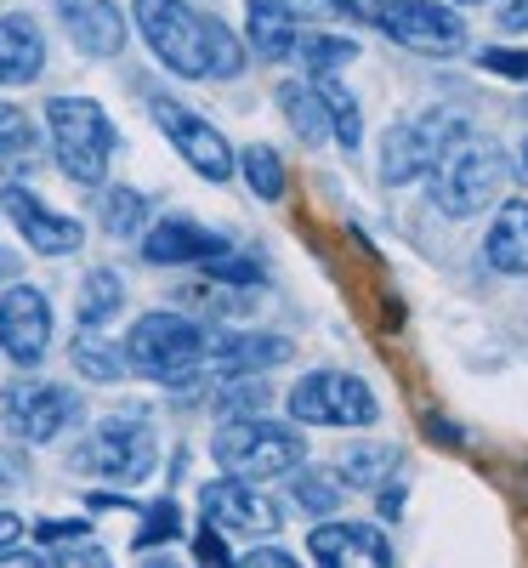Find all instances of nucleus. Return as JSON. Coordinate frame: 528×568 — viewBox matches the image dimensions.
<instances>
[{
  "instance_id": "obj_1",
  "label": "nucleus",
  "mask_w": 528,
  "mask_h": 568,
  "mask_svg": "<svg viewBox=\"0 0 528 568\" xmlns=\"http://www.w3.org/2000/svg\"><path fill=\"white\" fill-rule=\"evenodd\" d=\"M136 29L149 40V52L182 74V80H233L245 74V40H238L222 18H205L187 0H131Z\"/></svg>"
},
{
  "instance_id": "obj_2",
  "label": "nucleus",
  "mask_w": 528,
  "mask_h": 568,
  "mask_svg": "<svg viewBox=\"0 0 528 568\" xmlns=\"http://www.w3.org/2000/svg\"><path fill=\"white\" fill-rule=\"evenodd\" d=\"M211 455H216V466H227V478L262 484V478L296 471L307 460V438H302V426H284L267 415H233L227 426H216Z\"/></svg>"
},
{
  "instance_id": "obj_3",
  "label": "nucleus",
  "mask_w": 528,
  "mask_h": 568,
  "mask_svg": "<svg viewBox=\"0 0 528 568\" xmlns=\"http://www.w3.org/2000/svg\"><path fill=\"white\" fill-rule=\"evenodd\" d=\"M211 329L187 313H142L125 336V369L149 375L160 387H182L194 369H205Z\"/></svg>"
},
{
  "instance_id": "obj_4",
  "label": "nucleus",
  "mask_w": 528,
  "mask_h": 568,
  "mask_svg": "<svg viewBox=\"0 0 528 568\" xmlns=\"http://www.w3.org/2000/svg\"><path fill=\"white\" fill-rule=\"evenodd\" d=\"M45 131H52V149L63 176H74L80 187H103L109 160L120 149L114 120L91 103V98H52L45 103Z\"/></svg>"
},
{
  "instance_id": "obj_5",
  "label": "nucleus",
  "mask_w": 528,
  "mask_h": 568,
  "mask_svg": "<svg viewBox=\"0 0 528 568\" xmlns=\"http://www.w3.org/2000/svg\"><path fill=\"white\" fill-rule=\"evenodd\" d=\"M506 176H511V165L489 136H460L455 149L431 165V200H438L444 216H477V211L500 205Z\"/></svg>"
},
{
  "instance_id": "obj_6",
  "label": "nucleus",
  "mask_w": 528,
  "mask_h": 568,
  "mask_svg": "<svg viewBox=\"0 0 528 568\" xmlns=\"http://www.w3.org/2000/svg\"><path fill=\"white\" fill-rule=\"evenodd\" d=\"M460 136H471V114H460V109H426V114L393 125L387 142H380V182L404 187L415 176H431V165H438Z\"/></svg>"
},
{
  "instance_id": "obj_7",
  "label": "nucleus",
  "mask_w": 528,
  "mask_h": 568,
  "mask_svg": "<svg viewBox=\"0 0 528 568\" xmlns=\"http://www.w3.org/2000/svg\"><path fill=\"white\" fill-rule=\"evenodd\" d=\"M160 460V438L142 415H109L98 433L85 438V449L74 455V471H91V478H114V484H136L149 478Z\"/></svg>"
},
{
  "instance_id": "obj_8",
  "label": "nucleus",
  "mask_w": 528,
  "mask_h": 568,
  "mask_svg": "<svg viewBox=\"0 0 528 568\" xmlns=\"http://www.w3.org/2000/svg\"><path fill=\"white\" fill-rule=\"evenodd\" d=\"M375 415L380 404L369 382L347 369H313L291 387V420H307V426H375Z\"/></svg>"
},
{
  "instance_id": "obj_9",
  "label": "nucleus",
  "mask_w": 528,
  "mask_h": 568,
  "mask_svg": "<svg viewBox=\"0 0 528 568\" xmlns=\"http://www.w3.org/2000/svg\"><path fill=\"white\" fill-rule=\"evenodd\" d=\"M364 18L387 40L409 45V52H426V58H449L466 45L460 12L438 7V0H375V7H364Z\"/></svg>"
},
{
  "instance_id": "obj_10",
  "label": "nucleus",
  "mask_w": 528,
  "mask_h": 568,
  "mask_svg": "<svg viewBox=\"0 0 528 568\" xmlns=\"http://www.w3.org/2000/svg\"><path fill=\"white\" fill-rule=\"evenodd\" d=\"M0 420L23 444H52L80 420V393L58 382H12L0 393Z\"/></svg>"
},
{
  "instance_id": "obj_11",
  "label": "nucleus",
  "mask_w": 528,
  "mask_h": 568,
  "mask_svg": "<svg viewBox=\"0 0 528 568\" xmlns=\"http://www.w3.org/2000/svg\"><path fill=\"white\" fill-rule=\"evenodd\" d=\"M149 114H154V125L171 136V149L194 165L205 182H227V176H233V149H227V136H222L205 114L182 109L176 98H149Z\"/></svg>"
},
{
  "instance_id": "obj_12",
  "label": "nucleus",
  "mask_w": 528,
  "mask_h": 568,
  "mask_svg": "<svg viewBox=\"0 0 528 568\" xmlns=\"http://www.w3.org/2000/svg\"><path fill=\"white\" fill-rule=\"evenodd\" d=\"M45 347H52V302H45L34 284L12 278L7 291H0V353L23 369H34L45 358Z\"/></svg>"
},
{
  "instance_id": "obj_13",
  "label": "nucleus",
  "mask_w": 528,
  "mask_h": 568,
  "mask_svg": "<svg viewBox=\"0 0 528 568\" xmlns=\"http://www.w3.org/2000/svg\"><path fill=\"white\" fill-rule=\"evenodd\" d=\"M0 211H7V222L29 240V251H34V256H74V251L85 245V227H80L74 216L52 211L40 194H29L23 182L0 187Z\"/></svg>"
},
{
  "instance_id": "obj_14",
  "label": "nucleus",
  "mask_w": 528,
  "mask_h": 568,
  "mask_svg": "<svg viewBox=\"0 0 528 568\" xmlns=\"http://www.w3.org/2000/svg\"><path fill=\"white\" fill-rule=\"evenodd\" d=\"M200 506H205V524L211 529H227V535H251V540H273L278 524H284V511L256 495L251 484H238V478H216L200 489Z\"/></svg>"
},
{
  "instance_id": "obj_15",
  "label": "nucleus",
  "mask_w": 528,
  "mask_h": 568,
  "mask_svg": "<svg viewBox=\"0 0 528 568\" xmlns=\"http://www.w3.org/2000/svg\"><path fill=\"white\" fill-rule=\"evenodd\" d=\"M318 568H393V546L369 524H318L307 540Z\"/></svg>"
},
{
  "instance_id": "obj_16",
  "label": "nucleus",
  "mask_w": 528,
  "mask_h": 568,
  "mask_svg": "<svg viewBox=\"0 0 528 568\" xmlns=\"http://www.w3.org/2000/svg\"><path fill=\"white\" fill-rule=\"evenodd\" d=\"M58 18L85 58H120L125 52V12L114 0H58Z\"/></svg>"
},
{
  "instance_id": "obj_17",
  "label": "nucleus",
  "mask_w": 528,
  "mask_h": 568,
  "mask_svg": "<svg viewBox=\"0 0 528 568\" xmlns=\"http://www.w3.org/2000/svg\"><path fill=\"white\" fill-rule=\"evenodd\" d=\"M142 233H149V240H142V256L160 262V267L211 262V256H222V251H227L222 233H211V227H205V222H194V216H165V222L142 227Z\"/></svg>"
},
{
  "instance_id": "obj_18",
  "label": "nucleus",
  "mask_w": 528,
  "mask_h": 568,
  "mask_svg": "<svg viewBox=\"0 0 528 568\" xmlns=\"http://www.w3.org/2000/svg\"><path fill=\"white\" fill-rule=\"evenodd\" d=\"M284 358H291V342L267 336V329H227V336H211V347H205V364L222 382H233V375H262Z\"/></svg>"
},
{
  "instance_id": "obj_19",
  "label": "nucleus",
  "mask_w": 528,
  "mask_h": 568,
  "mask_svg": "<svg viewBox=\"0 0 528 568\" xmlns=\"http://www.w3.org/2000/svg\"><path fill=\"white\" fill-rule=\"evenodd\" d=\"M45 69V34L34 18H0V85H29Z\"/></svg>"
},
{
  "instance_id": "obj_20",
  "label": "nucleus",
  "mask_w": 528,
  "mask_h": 568,
  "mask_svg": "<svg viewBox=\"0 0 528 568\" xmlns=\"http://www.w3.org/2000/svg\"><path fill=\"white\" fill-rule=\"evenodd\" d=\"M484 262L495 273H511V278L528 273V200H500L495 227L484 240Z\"/></svg>"
},
{
  "instance_id": "obj_21",
  "label": "nucleus",
  "mask_w": 528,
  "mask_h": 568,
  "mask_svg": "<svg viewBox=\"0 0 528 568\" xmlns=\"http://www.w3.org/2000/svg\"><path fill=\"white\" fill-rule=\"evenodd\" d=\"M245 29H251V52L256 58H267V63H284L296 52V34H302V23L278 7V0H251L245 7Z\"/></svg>"
},
{
  "instance_id": "obj_22",
  "label": "nucleus",
  "mask_w": 528,
  "mask_h": 568,
  "mask_svg": "<svg viewBox=\"0 0 528 568\" xmlns=\"http://www.w3.org/2000/svg\"><path fill=\"white\" fill-rule=\"evenodd\" d=\"M278 114L291 120V131L307 142V149L329 142V120H324V103H318V91H313V85L284 80V85H278Z\"/></svg>"
},
{
  "instance_id": "obj_23",
  "label": "nucleus",
  "mask_w": 528,
  "mask_h": 568,
  "mask_svg": "<svg viewBox=\"0 0 528 568\" xmlns=\"http://www.w3.org/2000/svg\"><path fill=\"white\" fill-rule=\"evenodd\" d=\"M120 302H125V278H120L114 267H91V273L80 278L74 318H80L85 329H98V324H109V318L120 313Z\"/></svg>"
},
{
  "instance_id": "obj_24",
  "label": "nucleus",
  "mask_w": 528,
  "mask_h": 568,
  "mask_svg": "<svg viewBox=\"0 0 528 568\" xmlns=\"http://www.w3.org/2000/svg\"><path fill=\"white\" fill-rule=\"evenodd\" d=\"M393 466H398V449L358 444V449H347L342 460H335V484H347V489H380V484L393 478Z\"/></svg>"
},
{
  "instance_id": "obj_25",
  "label": "nucleus",
  "mask_w": 528,
  "mask_h": 568,
  "mask_svg": "<svg viewBox=\"0 0 528 568\" xmlns=\"http://www.w3.org/2000/svg\"><path fill=\"white\" fill-rule=\"evenodd\" d=\"M98 222H103V233H114V240H136V233L149 227V194H136V187H103Z\"/></svg>"
},
{
  "instance_id": "obj_26",
  "label": "nucleus",
  "mask_w": 528,
  "mask_h": 568,
  "mask_svg": "<svg viewBox=\"0 0 528 568\" xmlns=\"http://www.w3.org/2000/svg\"><path fill=\"white\" fill-rule=\"evenodd\" d=\"M69 358H74V369L85 375V382H103V387L109 382H125V353L114 342H103V329H80Z\"/></svg>"
},
{
  "instance_id": "obj_27",
  "label": "nucleus",
  "mask_w": 528,
  "mask_h": 568,
  "mask_svg": "<svg viewBox=\"0 0 528 568\" xmlns=\"http://www.w3.org/2000/svg\"><path fill=\"white\" fill-rule=\"evenodd\" d=\"M313 91H318V103H324L329 136H335V142H342V149L353 154L358 142H364V114H358V98H353V91H342V85H335L329 74H324V80H318Z\"/></svg>"
},
{
  "instance_id": "obj_28",
  "label": "nucleus",
  "mask_w": 528,
  "mask_h": 568,
  "mask_svg": "<svg viewBox=\"0 0 528 568\" xmlns=\"http://www.w3.org/2000/svg\"><path fill=\"white\" fill-rule=\"evenodd\" d=\"M291 58H302V69L313 74V80H324V74H335V69H347L353 58H358V45L353 40H335V34H296V52Z\"/></svg>"
},
{
  "instance_id": "obj_29",
  "label": "nucleus",
  "mask_w": 528,
  "mask_h": 568,
  "mask_svg": "<svg viewBox=\"0 0 528 568\" xmlns=\"http://www.w3.org/2000/svg\"><path fill=\"white\" fill-rule=\"evenodd\" d=\"M233 165L245 171V182H251L256 200H284V160L267 149V142H251V149L238 154Z\"/></svg>"
},
{
  "instance_id": "obj_30",
  "label": "nucleus",
  "mask_w": 528,
  "mask_h": 568,
  "mask_svg": "<svg viewBox=\"0 0 528 568\" xmlns=\"http://www.w3.org/2000/svg\"><path fill=\"white\" fill-rule=\"evenodd\" d=\"M176 535H182V511H176V500H154L149 511H142V529H136V551L171 546Z\"/></svg>"
},
{
  "instance_id": "obj_31",
  "label": "nucleus",
  "mask_w": 528,
  "mask_h": 568,
  "mask_svg": "<svg viewBox=\"0 0 528 568\" xmlns=\"http://www.w3.org/2000/svg\"><path fill=\"white\" fill-rule=\"evenodd\" d=\"M34 120L23 114V109H12V103H0V160H23V154H34Z\"/></svg>"
},
{
  "instance_id": "obj_32",
  "label": "nucleus",
  "mask_w": 528,
  "mask_h": 568,
  "mask_svg": "<svg viewBox=\"0 0 528 568\" xmlns=\"http://www.w3.org/2000/svg\"><path fill=\"white\" fill-rule=\"evenodd\" d=\"M205 273H211V284H227V291H251V284H262V267L256 262H245V256H211L205 262Z\"/></svg>"
},
{
  "instance_id": "obj_33",
  "label": "nucleus",
  "mask_w": 528,
  "mask_h": 568,
  "mask_svg": "<svg viewBox=\"0 0 528 568\" xmlns=\"http://www.w3.org/2000/svg\"><path fill=\"white\" fill-rule=\"evenodd\" d=\"M291 500H296L302 511H335V500H342V495H335V484H329V478H318V471H307V466H302V478L291 484Z\"/></svg>"
},
{
  "instance_id": "obj_34",
  "label": "nucleus",
  "mask_w": 528,
  "mask_h": 568,
  "mask_svg": "<svg viewBox=\"0 0 528 568\" xmlns=\"http://www.w3.org/2000/svg\"><path fill=\"white\" fill-rule=\"evenodd\" d=\"M40 568H114V562H109L103 546L74 540V546H63V551H52V557H40Z\"/></svg>"
},
{
  "instance_id": "obj_35",
  "label": "nucleus",
  "mask_w": 528,
  "mask_h": 568,
  "mask_svg": "<svg viewBox=\"0 0 528 568\" xmlns=\"http://www.w3.org/2000/svg\"><path fill=\"white\" fill-rule=\"evenodd\" d=\"M477 63L489 74H506V80H528V52H511V45H484Z\"/></svg>"
},
{
  "instance_id": "obj_36",
  "label": "nucleus",
  "mask_w": 528,
  "mask_h": 568,
  "mask_svg": "<svg viewBox=\"0 0 528 568\" xmlns=\"http://www.w3.org/2000/svg\"><path fill=\"white\" fill-rule=\"evenodd\" d=\"M194 557H200V568H238V557L227 551V540H222V529H200L194 535Z\"/></svg>"
},
{
  "instance_id": "obj_37",
  "label": "nucleus",
  "mask_w": 528,
  "mask_h": 568,
  "mask_svg": "<svg viewBox=\"0 0 528 568\" xmlns=\"http://www.w3.org/2000/svg\"><path fill=\"white\" fill-rule=\"evenodd\" d=\"M291 18H353V0H278Z\"/></svg>"
},
{
  "instance_id": "obj_38",
  "label": "nucleus",
  "mask_w": 528,
  "mask_h": 568,
  "mask_svg": "<svg viewBox=\"0 0 528 568\" xmlns=\"http://www.w3.org/2000/svg\"><path fill=\"white\" fill-rule=\"evenodd\" d=\"M91 535V524H85V517H74V524H58V517H52V524H34V540L40 546H74V540H85Z\"/></svg>"
},
{
  "instance_id": "obj_39",
  "label": "nucleus",
  "mask_w": 528,
  "mask_h": 568,
  "mask_svg": "<svg viewBox=\"0 0 528 568\" xmlns=\"http://www.w3.org/2000/svg\"><path fill=\"white\" fill-rule=\"evenodd\" d=\"M245 568H302V557H291L284 546H256V551L245 557Z\"/></svg>"
},
{
  "instance_id": "obj_40",
  "label": "nucleus",
  "mask_w": 528,
  "mask_h": 568,
  "mask_svg": "<svg viewBox=\"0 0 528 568\" xmlns=\"http://www.w3.org/2000/svg\"><path fill=\"white\" fill-rule=\"evenodd\" d=\"M500 29H506V34H528V0H506Z\"/></svg>"
},
{
  "instance_id": "obj_41",
  "label": "nucleus",
  "mask_w": 528,
  "mask_h": 568,
  "mask_svg": "<svg viewBox=\"0 0 528 568\" xmlns=\"http://www.w3.org/2000/svg\"><path fill=\"white\" fill-rule=\"evenodd\" d=\"M23 540V517L18 511H0V551H12Z\"/></svg>"
},
{
  "instance_id": "obj_42",
  "label": "nucleus",
  "mask_w": 528,
  "mask_h": 568,
  "mask_svg": "<svg viewBox=\"0 0 528 568\" xmlns=\"http://www.w3.org/2000/svg\"><path fill=\"white\" fill-rule=\"evenodd\" d=\"M0 568H40V557H29V551H0Z\"/></svg>"
},
{
  "instance_id": "obj_43",
  "label": "nucleus",
  "mask_w": 528,
  "mask_h": 568,
  "mask_svg": "<svg viewBox=\"0 0 528 568\" xmlns=\"http://www.w3.org/2000/svg\"><path fill=\"white\" fill-rule=\"evenodd\" d=\"M398 506H404V489H387V495H380V517H398Z\"/></svg>"
},
{
  "instance_id": "obj_44",
  "label": "nucleus",
  "mask_w": 528,
  "mask_h": 568,
  "mask_svg": "<svg viewBox=\"0 0 528 568\" xmlns=\"http://www.w3.org/2000/svg\"><path fill=\"white\" fill-rule=\"evenodd\" d=\"M12 273H18V262H12L7 251H0V291H7V284H12Z\"/></svg>"
},
{
  "instance_id": "obj_45",
  "label": "nucleus",
  "mask_w": 528,
  "mask_h": 568,
  "mask_svg": "<svg viewBox=\"0 0 528 568\" xmlns=\"http://www.w3.org/2000/svg\"><path fill=\"white\" fill-rule=\"evenodd\" d=\"M142 568H182L176 557H142Z\"/></svg>"
},
{
  "instance_id": "obj_46",
  "label": "nucleus",
  "mask_w": 528,
  "mask_h": 568,
  "mask_svg": "<svg viewBox=\"0 0 528 568\" xmlns=\"http://www.w3.org/2000/svg\"><path fill=\"white\" fill-rule=\"evenodd\" d=\"M517 176L528 182V136H522V154H517Z\"/></svg>"
},
{
  "instance_id": "obj_47",
  "label": "nucleus",
  "mask_w": 528,
  "mask_h": 568,
  "mask_svg": "<svg viewBox=\"0 0 528 568\" xmlns=\"http://www.w3.org/2000/svg\"><path fill=\"white\" fill-rule=\"evenodd\" d=\"M460 7H477V0H460Z\"/></svg>"
}]
</instances>
